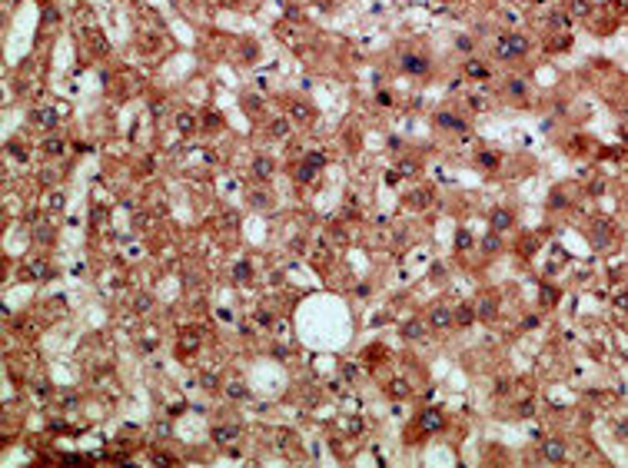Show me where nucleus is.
Here are the masks:
<instances>
[{
	"mask_svg": "<svg viewBox=\"0 0 628 468\" xmlns=\"http://www.w3.org/2000/svg\"><path fill=\"white\" fill-rule=\"evenodd\" d=\"M455 239H459V243H455V246H459V249H469V246H472V239L465 236V232H459V236H455Z\"/></svg>",
	"mask_w": 628,
	"mask_h": 468,
	"instance_id": "a878e982",
	"label": "nucleus"
},
{
	"mask_svg": "<svg viewBox=\"0 0 628 468\" xmlns=\"http://www.w3.org/2000/svg\"><path fill=\"white\" fill-rule=\"evenodd\" d=\"M499 249V236H489L485 239V253H495Z\"/></svg>",
	"mask_w": 628,
	"mask_h": 468,
	"instance_id": "b1692460",
	"label": "nucleus"
},
{
	"mask_svg": "<svg viewBox=\"0 0 628 468\" xmlns=\"http://www.w3.org/2000/svg\"><path fill=\"white\" fill-rule=\"evenodd\" d=\"M253 176H259V180H270V176H273V163H270L266 156H259V159L253 163Z\"/></svg>",
	"mask_w": 628,
	"mask_h": 468,
	"instance_id": "1a4fd4ad",
	"label": "nucleus"
},
{
	"mask_svg": "<svg viewBox=\"0 0 628 468\" xmlns=\"http://www.w3.org/2000/svg\"><path fill=\"white\" fill-rule=\"evenodd\" d=\"M439 127H449V130H462V120H455V116H449V113H439Z\"/></svg>",
	"mask_w": 628,
	"mask_h": 468,
	"instance_id": "2eb2a0df",
	"label": "nucleus"
},
{
	"mask_svg": "<svg viewBox=\"0 0 628 468\" xmlns=\"http://www.w3.org/2000/svg\"><path fill=\"white\" fill-rule=\"evenodd\" d=\"M492 312H495L492 299H485V302H482V316H485V319H492Z\"/></svg>",
	"mask_w": 628,
	"mask_h": 468,
	"instance_id": "bb28decb",
	"label": "nucleus"
},
{
	"mask_svg": "<svg viewBox=\"0 0 628 468\" xmlns=\"http://www.w3.org/2000/svg\"><path fill=\"white\" fill-rule=\"evenodd\" d=\"M469 73H472V77H485V70L479 64H469Z\"/></svg>",
	"mask_w": 628,
	"mask_h": 468,
	"instance_id": "c85d7f7f",
	"label": "nucleus"
},
{
	"mask_svg": "<svg viewBox=\"0 0 628 468\" xmlns=\"http://www.w3.org/2000/svg\"><path fill=\"white\" fill-rule=\"evenodd\" d=\"M236 435H239V429H233V425H220V429H213V438H216L220 445L236 442Z\"/></svg>",
	"mask_w": 628,
	"mask_h": 468,
	"instance_id": "6e6552de",
	"label": "nucleus"
},
{
	"mask_svg": "<svg viewBox=\"0 0 628 468\" xmlns=\"http://www.w3.org/2000/svg\"><path fill=\"white\" fill-rule=\"evenodd\" d=\"M459 50H472V40L469 37H459Z\"/></svg>",
	"mask_w": 628,
	"mask_h": 468,
	"instance_id": "c756f323",
	"label": "nucleus"
},
{
	"mask_svg": "<svg viewBox=\"0 0 628 468\" xmlns=\"http://www.w3.org/2000/svg\"><path fill=\"white\" fill-rule=\"evenodd\" d=\"M136 309H140V312H150L153 309V299H150V296H140V299H136Z\"/></svg>",
	"mask_w": 628,
	"mask_h": 468,
	"instance_id": "4be33fe9",
	"label": "nucleus"
},
{
	"mask_svg": "<svg viewBox=\"0 0 628 468\" xmlns=\"http://www.w3.org/2000/svg\"><path fill=\"white\" fill-rule=\"evenodd\" d=\"M376 103H379V106H389V103H392V96L386 93V90H379V96H376Z\"/></svg>",
	"mask_w": 628,
	"mask_h": 468,
	"instance_id": "393cba45",
	"label": "nucleus"
},
{
	"mask_svg": "<svg viewBox=\"0 0 628 468\" xmlns=\"http://www.w3.org/2000/svg\"><path fill=\"white\" fill-rule=\"evenodd\" d=\"M509 90L518 96V93H525V83H522V80H512V87H509Z\"/></svg>",
	"mask_w": 628,
	"mask_h": 468,
	"instance_id": "cd10ccee",
	"label": "nucleus"
},
{
	"mask_svg": "<svg viewBox=\"0 0 628 468\" xmlns=\"http://www.w3.org/2000/svg\"><path fill=\"white\" fill-rule=\"evenodd\" d=\"M293 116L296 120H309V106L306 103H293Z\"/></svg>",
	"mask_w": 628,
	"mask_h": 468,
	"instance_id": "aec40b11",
	"label": "nucleus"
},
{
	"mask_svg": "<svg viewBox=\"0 0 628 468\" xmlns=\"http://www.w3.org/2000/svg\"><path fill=\"white\" fill-rule=\"evenodd\" d=\"M422 332H426L422 322H406L402 325V335H406V339H422Z\"/></svg>",
	"mask_w": 628,
	"mask_h": 468,
	"instance_id": "4468645a",
	"label": "nucleus"
},
{
	"mask_svg": "<svg viewBox=\"0 0 628 468\" xmlns=\"http://www.w3.org/2000/svg\"><path fill=\"white\" fill-rule=\"evenodd\" d=\"M57 116H60V113L50 110V106H40V110H33V123H37V127H54Z\"/></svg>",
	"mask_w": 628,
	"mask_h": 468,
	"instance_id": "0eeeda50",
	"label": "nucleus"
},
{
	"mask_svg": "<svg viewBox=\"0 0 628 468\" xmlns=\"http://www.w3.org/2000/svg\"><path fill=\"white\" fill-rule=\"evenodd\" d=\"M47 206L50 209H60V206H64V193H54V196L47 199Z\"/></svg>",
	"mask_w": 628,
	"mask_h": 468,
	"instance_id": "5701e85b",
	"label": "nucleus"
},
{
	"mask_svg": "<svg viewBox=\"0 0 628 468\" xmlns=\"http://www.w3.org/2000/svg\"><path fill=\"white\" fill-rule=\"evenodd\" d=\"M226 392H230L233 398H246V385H243L239 379H230V382H226Z\"/></svg>",
	"mask_w": 628,
	"mask_h": 468,
	"instance_id": "ddd939ff",
	"label": "nucleus"
},
{
	"mask_svg": "<svg viewBox=\"0 0 628 468\" xmlns=\"http://www.w3.org/2000/svg\"><path fill=\"white\" fill-rule=\"evenodd\" d=\"M389 392H392V395H406V392H409V385H406L402 379H396V382L389 385Z\"/></svg>",
	"mask_w": 628,
	"mask_h": 468,
	"instance_id": "412c9836",
	"label": "nucleus"
},
{
	"mask_svg": "<svg viewBox=\"0 0 628 468\" xmlns=\"http://www.w3.org/2000/svg\"><path fill=\"white\" fill-rule=\"evenodd\" d=\"M43 150L57 156V153H64V140H47V143H43Z\"/></svg>",
	"mask_w": 628,
	"mask_h": 468,
	"instance_id": "6ab92c4d",
	"label": "nucleus"
},
{
	"mask_svg": "<svg viewBox=\"0 0 628 468\" xmlns=\"http://www.w3.org/2000/svg\"><path fill=\"white\" fill-rule=\"evenodd\" d=\"M402 70L406 73H429V60H426V56L422 53H402Z\"/></svg>",
	"mask_w": 628,
	"mask_h": 468,
	"instance_id": "7ed1b4c3",
	"label": "nucleus"
},
{
	"mask_svg": "<svg viewBox=\"0 0 628 468\" xmlns=\"http://www.w3.org/2000/svg\"><path fill=\"white\" fill-rule=\"evenodd\" d=\"M193 127H196V123H193L190 113H176V130H180V133H193Z\"/></svg>",
	"mask_w": 628,
	"mask_h": 468,
	"instance_id": "9d476101",
	"label": "nucleus"
},
{
	"mask_svg": "<svg viewBox=\"0 0 628 468\" xmlns=\"http://www.w3.org/2000/svg\"><path fill=\"white\" fill-rule=\"evenodd\" d=\"M429 322L436 325V329H449V325H452V312L442 309V306H436V309L429 312Z\"/></svg>",
	"mask_w": 628,
	"mask_h": 468,
	"instance_id": "423d86ee",
	"label": "nucleus"
},
{
	"mask_svg": "<svg viewBox=\"0 0 628 468\" xmlns=\"http://www.w3.org/2000/svg\"><path fill=\"white\" fill-rule=\"evenodd\" d=\"M270 133L276 136V140H283V136H289V123H286V120H273V123H270Z\"/></svg>",
	"mask_w": 628,
	"mask_h": 468,
	"instance_id": "f8f14e48",
	"label": "nucleus"
},
{
	"mask_svg": "<svg viewBox=\"0 0 628 468\" xmlns=\"http://www.w3.org/2000/svg\"><path fill=\"white\" fill-rule=\"evenodd\" d=\"M509 213H505V209H499V213H492V226H499V229H505V226H509Z\"/></svg>",
	"mask_w": 628,
	"mask_h": 468,
	"instance_id": "f3484780",
	"label": "nucleus"
},
{
	"mask_svg": "<svg viewBox=\"0 0 628 468\" xmlns=\"http://www.w3.org/2000/svg\"><path fill=\"white\" fill-rule=\"evenodd\" d=\"M419 429L426 432V435L439 432V429H442V412H436V408H426V412L419 415Z\"/></svg>",
	"mask_w": 628,
	"mask_h": 468,
	"instance_id": "20e7f679",
	"label": "nucleus"
},
{
	"mask_svg": "<svg viewBox=\"0 0 628 468\" xmlns=\"http://www.w3.org/2000/svg\"><path fill=\"white\" fill-rule=\"evenodd\" d=\"M472 319H476V316H472V309H469V306H462V309L455 312V322H459V325H469Z\"/></svg>",
	"mask_w": 628,
	"mask_h": 468,
	"instance_id": "a211bd4d",
	"label": "nucleus"
},
{
	"mask_svg": "<svg viewBox=\"0 0 628 468\" xmlns=\"http://www.w3.org/2000/svg\"><path fill=\"white\" fill-rule=\"evenodd\" d=\"M249 276H253V266H249V262H236V269H233V279H236V282H246Z\"/></svg>",
	"mask_w": 628,
	"mask_h": 468,
	"instance_id": "9b49d317",
	"label": "nucleus"
},
{
	"mask_svg": "<svg viewBox=\"0 0 628 468\" xmlns=\"http://www.w3.org/2000/svg\"><path fill=\"white\" fill-rule=\"evenodd\" d=\"M542 455H545L549 461H562V458H565V445L558 442V438H552V442L542 445Z\"/></svg>",
	"mask_w": 628,
	"mask_h": 468,
	"instance_id": "39448f33",
	"label": "nucleus"
},
{
	"mask_svg": "<svg viewBox=\"0 0 628 468\" xmlns=\"http://www.w3.org/2000/svg\"><path fill=\"white\" fill-rule=\"evenodd\" d=\"M525 50H529V40L518 37V33H502L499 40H495L492 53L499 56V60H518V56H525Z\"/></svg>",
	"mask_w": 628,
	"mask_h": 468,
	"instance_id": "f257e3e1",
	"label": "nucleus"
},
{
	"mask_svg": "<svg viewBox=\"0 0 628 468\" xmlns=\"http://www.w3.org/2000/svg\"><path fill=\"white\" fill-rule=\"evenodd\" d=\"M323 166H326V156H323V153H309V156L302 159V166L296 169V180L299 183H312Z\"/></svg>",
	"mask_w": 628,
	"mask_h": 468,
	"instance_id": "f03ea898",
	"label": "nucleus"
},
{
	"mask_svg": "<svg viewBox=\"0 0 628 468\" xmlns=\"http://www.w3.org/2000/svg\"><path fill=\"white\" fill-rule=\"evenodd\" d=\"M479 166L482 169H495L499 166V156H492V153H479Z\"/></svg>",
	"mask_w": 628,
	"mask_h": 468,
	"instance_id": "dca6fc26",
	"label": "nucleus"
}]
</instances>
